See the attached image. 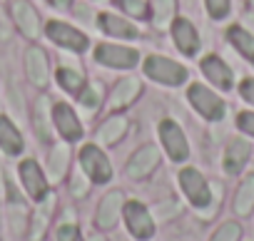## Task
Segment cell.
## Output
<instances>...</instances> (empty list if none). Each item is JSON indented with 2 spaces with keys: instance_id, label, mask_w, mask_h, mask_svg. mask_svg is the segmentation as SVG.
Here are the masks:
<instances>
[{
  "instance_id": "17",
  "label": "cell",
  "mask_w": 254,
  "mask_h": 241,
  "mask_svg": "<svg viewBox=\"0 0 254 241\" xmlns=\"http://www.w3.org/2000/svg\"><path fill=\"white\" fill-rule=\"evenodd\" d=\"M25 67H28L30 80H33L38 87L48 85V57H45V52H43L40 48H30V50H28V55H25Z\"/></svg>"
},
{
  "instance_id": "35",
  "label": "cell",
  "mask_w": 254,
  "mask_h": 241,
  "mask_svg": "<svg viewBox=\"0 0 254 241\" xmlns=\"http://www.w3.org/2000/svg\"><path fill=\"white\" fill-rule=\"evenodd\" d=\"M239 92H242V97H244L249 104H254V80H252V77H247V80L239 85Z\"/></svg>"
},
{
  "instance_id": "34",
  "label": "cell",
  "mask_w": 254,
  "mask_h": 241,
  "mask_svg": "<svg viewBox=\"0 0 254 241\" xmlns=\"http://www.w3.org/2000/svg\"><path fill=\"white\" fill-rule=\"evenodd\" d=\"M80 102H82L85 107H95V104H97V92H95L92 87H82V90H80Z\"/></svg>"
},
{
  "instance_id": "31",
  "label": "cell",
  "mask_w": 254,
  "mask_h": 241,
  "mask_svg": "<svg viewBox=\"0 0 254 241\" xmlns=\"http://www.w3.org/2000/svg\"><path fill=\"white\" fill-rule=\"evenodd\" d=\"M45 102H48V99H40V104H38V122H35V130H38V135H40L43 140H48V135H50L48 122H45Z\"/></svg>"
},
{
  "instance_id": "18",
  "label": "cell",
  "mask_w": 254,
  "mask_h": 241,
  "mask_svg": "<svg viewBox=\"0 0 254 241\" xmlns=\"http://www.w3.org/2000/svg\"><path fill=\"white\" fill-rule=\"evenodd\" d=\"M97 25L107 33V35H115V38H137L140 30L135 25H130L127 20L117 18V15H110V13H102L97 18Z\"/></svg>"
},
{
  "instance_id": "15",
  "label": "cell",
  "mask_w": 254,
  "mask_h": 241,
  "mask_svg": "<svg viewBox=\"0 0 254 241\" xmlns=\"http://www.w3.org/2000/svg\"><path fill=\"white\" fill-rule=\"evenodd\" d=\"M13 18H15L18 28H20L28 38H38V33H40V18H38V13L33 10L30 3H25V0H18V3L13 5Z\"/></svg>"
},
{
  "instance_id": "1",
  "label": "cell",
  "mask_w": 254,
  "mask_h": 241,
  "mask_svg": "<svg viewBox=\"0 0 254 241\" xmlns=\"http://www.w3.org/2000/svg\"><path fill=\"white\" fill-rule=\"evenodd\" d=\"M180 187H182V192H185V196L190 199L192 206L207 209L212 204V189H209L207 179L197 169H192V167L182 169L180 172Z\"/></svg>"
},
{
  "instance_id": "12",
  "label": "cell",
  "mask_w": 254,
  "mask_h": 241,
  "mask_svg": "<svg viewBox=\"0 0 254 241\" xmlns=\"http://www.w3.org/2000/svg\"><path fill=\"white\" fill-rule=\"evenodd\" d=\"M249 154H252V145L244 142V140H232L227 145V152H224V172L227 174H239L247 162H249Z\"/></svg>"
},
{
  "instance_id": "21",
  "label": "cell",
  "mask_w": 254,
  "mask_h": 241,
  "mask_svg": "<svg viewBox=\"0 0 254 241\" xmlns=\"http://www.w3.org/2000/svg\"><path fill=\"white\" fill-rule=\"evenodd\" d=\"M227 38H229V43L234 45V50L239 55H244L249 62H254V35H249L244 28L234 25V28L227 30Z\"/></svg>"
},
{
  "instance_id": "29",
  "label": "cell",
  "mask_w": 254,
  "mask_h": 241,
  "mask_svg": "<svg viewBox=\"0 0 254 241\" xmlns=\"http://www.w3.org/2000/svg\"><path fill=\"white\" fill-rule=\"evenodd\" d=\"M207 10L214 20H219L229 13V0H207Z\"/></svg>"
},
{
  "instance_id": "24",
  "label": "cell",
  "mask_w": 254,
  "mask_h": 241,
  "mask_svg": "<svg viewBox=\"0 0 254 241\" xmlns=\"http://www.w3.org/2000/svg\"><path fill=\"white\" fill-rule=\"evenodd\" d=\"M67 157H70V152H67L65 145L53 147V152H50V177H53V179H60V177L65 174V169H67Z\"/></svg>"
},
{
  "instance_id": "28",
  "label": "cell",
  "mask_w": 254,
  "mask_h": 241,
  "mask_svg": "<svg viewBox=\"0 0 254 241\" xmlns=\"http://www.w3.org/2000/svg\"><path fill=\"white\" fill-rule=\"evenodd\" d=\"M115 5L127 10L132 18H145L147 15V3H145V0H115Z\"/></svg>"
},
{
  "instance_id": "23",
  "label": "cell",
  "mask_w": 254,
  "mask_h": 241,
  "mask_svg": "<svg viewBox=\"0 0 254 241\" xmlns=\"http://www.w3.org/2000/svg\"><path fill=\"white\" fill-rule=\"evenodd\" d=\"M127 130V119L125 117H110L107 122L97 130V142L102 145H115Z\"/></svg>"
},
{
  "instance_id": "13",
  "label": "cell",
  "mask_w": 254,
  "mask_h": 241,
  "mask_svg": "<svg viewBox=\"0 0 254 241\" xmlns=\"http://www.w3.org/2000/svg\"><path fill=\"white\" fill-rule=\"evenodd\" d=\"M172 38H175L180 52H185V55H194V52L199 50V35H197L194 25H192L190 20H185V18L175 20V25H172Z\"/></svg>"
},
{
  "instance_id": "14",
  "label": "cell",
  "mask_w": 254,
  "mask_h": 241,
  "mask_svg": "<svg viewBox=\"0 0 254 241\" xmlns=\"http://www.w3.org/2000/svg\"><path fill=\"white\" fill-rule=\"evenodd\" d=\"M202 72L209 82H214L219 90H232V70L227 67V62H222L219 57L209 55L202 60Z\"/></svg>"
},
{
  "instance_id": "2",
  "label": "cell",
  "mask_w": 254,
  "mask_h": 241,
  "mask_svg": "<svg viewBox=\"0 0 254 241\" xmlns=\"http://www.w3.org/2000/svg\"><path fill=\"white\" fill-rule=\"evenodd\" d=\"M145 72H147V77H152V80H157V82H162V85H170V87L182 85V82L187 80V70H185L180 62H172V60L157 57V55L147 57Z\"/></svg>"
},
{
  "instance_id": "39",
  "label": "cell",
  "mask_w": 254,
  "mask_h": 241,
  "mask_svg": "<svg viewBox=\"0 0 254 241\" xmlns=\"http://www.w3.org/2000/svg\"><path fill=\"white\" fill-rule=\"evenodd\" d=\"M252 3H254V0H252Z\"/></svg>"
},
{
  "instance_id": "3",
  "label": "cell",
  "mask_w": 254,
  "mask_h": 241,
  "mask_svg": "<svg viewBox=\"0 0 254 241\" xmlns=\"http://www.w3.org/2000/svg\"><path fill=\"white\" fill-rule=\"evenodd\" d=\"M80 164H82L85 174H87L92 182H97V184H105V182H110V177H112V167H110L107 157H105V154L100 152V147H95V145H87V147L80 152Z\"/></svg>"
},
{
  "instance_id": "5",
  "label": "cell",
  "mask_w": 254,
  "mask_h": 241,
  "mask_svg": "<svg viewBox=\"0 0 254 241\" xmlns=\"http://www.w3.org/2000/svg\"><path fill=\"white\" fill-rule=\"evenodd\" d=\"M125 224L132 231V236H137V239H150L155 234V221L140 201H127L125 204Z\"/></svg>"
},
{
  "instance_id": "25",
  "label": "cell",
  "mask_w": 254,
  "mask_h": 241,
  "mask_svg": "<svg viewBox=\"0 0 254 241\" xmlns=\"http://www.w3.org/2000/svg\"><path fill=\"white\" fill-rule=\"evenodd\" d=\"M177 10V3L175 0H155V25L157 28H167L172 15Z\"/></svg>"
},
{
  "instance_id": "26",
  "label": "cell",
  "mask_w": 254,
  "mask_h": 241,
  "mask_svg": "<svg viewBox=\"0 0 254 241\" xmlns=\"http://www.w3.org/2000/svg\"><path fill=\"white\" fill-rule=\"evenodd\" d=\"M58 82H60L67 92H80V90L85 87L82 75L75 72V70H70V67H60V70H58Z\"/></svg>"
},
{
  "instance_id": "16",
  "label": "cell",
  "mask_w": 254,
  "mask_h": 241,
  "mask_svg": "<svg viewBox=\"0 0 254 241\" xmlns=\"http://www.w3.org/2000/svg\"><path fill=\"white\" fill-rule=\"evenodd\" d=\"M122 192H110L105 199H102V204H100V209H97V219H95V224L100 226V229H112L115 226V221H117V216H120V206H122Z\"/></svg>"
},
{
  "instance_id": "10",
  "label": "cell",
  "mask_w": 254,
  "mask_h": 241,
  "mask_svg": "<svg viewBox=\"0 0 254 241\" xmlns=\"http://www.w3.org/2000/svg\"><path fill=\"white\" fill-rule=\"evenodd\" d=\"M20 179H23V187L28 189V194L35 201H45V196H48V182H45L40 167L35 164V159H25L20 164Z\"/></svg>"
},
{
  "instance_id": "6",
  "label": "cell",
  "mask_w": 254,
  "mask_h": 241,
  "mask_svg": "<svg viewBox=\"0 0 254 241\" xmlns=\"http://www.w3.org/2000/svg\"><path fill=\"white\" fill-rule=\"evenodd\" d=\"M45 33H48V38H50L53 43H58V45L72 50V52L87 50V35L80 33V30H75V28H70V25H65V23L50 20L48 28H45Z\"/></svg>"
},
{
  "instance_id": "4",
  "label": "cell",
  "mask_w": 254,
  "mask_h": 241,
  "mask_svg": "<svg viewBox=\"0 0 254 241\" xmlns=\"http://www.w3.org/2000/svg\"><path fill=\"white\" fill-rule=\"evenodd\" d=\"M187 95H190V102L194 104V109H197L202 117L212 119V122H217V119L224 117V102H222L214 92H209L207 87H202V85H192Z\"/></svg>"
},
{
  "instance_id": "22",
  "label": "cell",
  "mask_w": 254,
  "mask_h": 241,
  "mask_svg": "<svg viewBox=\"0 0 254 241\" xmlns=\"http://www.w3.org/2000/svg\"><path fill=\"white\" fill-rule=\"evenodd\" d=\"M137 92H140V80L127 77V80H122V82L112 90L110 102H112L115 107H125V104H130V102L137 97Z\"/></svg>"
},
{
  "instance_id": "19",
  "label": "cell",
  "mask_w": 254,
  "mask_h": 241,
  "mask_svg": "<svg viewBox=\"0 0 254 241\" xmlns=\"http://www.w3.org/2000/svg\"><path fill=\"white\" fill-rule=\"evenodd\" d=\"M0 147H3L8 154H20L23 147H25L18 127L10 122L8 117H0Z\"/></svg>"
},
{
  "instance_id": "37",
  "label": "cell",
  "mask_w": 254,
  "mask_h": 241,
  "mask_svg": "<svg viewBox=\"0 0 254 241\" xmlns=\"http://www.w3.org/2000/svg\"><path fill=\"white\" fill-rule=\"evenodd\" d=\"M48 3H50V5H55V8H67V5L72 3V0H48Z\"/></svg>"
},
{
  "instance_id": "27",
  "label": "cell",
  "mask_w": 254,
  "mask_h": 241,
  "mask_svg": "<svg viewBox=\"0 0 254 241\" xmlns=\"http://www.w3.org/2000/svg\"><path fill=\"white\" fill-rule=\"evenodd\" d=\"M239 239H242V226L237 221H227L212 234L209 241H239Z\"/></svg>"
},
{
  "instance_id": "9",
  "label": "cell",
  "mask_w": 254,
  "mask_h": 241,
  "mask_svg": "<svg viewBox=\"0 0 254 241\" xmlns=\"http://www.w3.org/2000/svg\"><path fill=\"white\" fill-rule=\"evenodd\" d=\"M160 164V149L147 145L142 149H137L132 154V159L127 162V177H132V179H145L155 167Z\"/></svg>"
},
{
  "instance_id": "7",
  "label": "cell",
  "mask_w": 254,
  "mask_h": 241,
  "mask_svg": "<svg viewBox=\"0 0 254 241\" xmlns=\"http://www.w3.org/2000/svg\"><path fill=\"white\" fill-rule=\"evenodd\" d=\"M160 137H162V145H165L167 154H170L175 162H185V159L190 157L187 140H185L182 130L172 122V119H165V122H160Z\"/></svg>"
},
{
  "instance_id": "30",
  "label": "cell",
  "mask_w": 254,
  "mask_h": 241,
  "mask_svg": "<svg viewBox=\"0 0 254 241\" xmlns=\"http://www.w3.org/2000/svg\"><path fill=\"white\" fill-rule=\"evenodd\" d=\"M58 241H82L80 236V229L75 224H63L58 229Z\"/></svg>"
},
{
  "instance_id": "36",
  "label": "cell",
  "mask_w": 254,
  "mask_h": 241,
  "mask_svg": "<svg viewBox=\"0 0 254 241\" xmlns=\"http://www.w3.org/2000/svg\"><path fill=\"white\" fill-rule=\"evenodd\" d=\"M72 194H75V196H85V194H87V182H85L80 174H77L75 182H72Z\"/></svg>"
},
{
  "instance_id": "32",
  "label": "cell",
  "mask_w": 254,
  "mask_h": 241,
  "mask_svg": "<svg viewBox=\"0 0 254 241\" xmlns=\"http://www.w3.org/2000/svg\"><path fill=\"white\" fill-rule=\"evenodd\" d=\"M237 127L242 132H247L249 137H254V112H242L237 117Z\"/></svg>"
},
{
  "instance_id": "11",
  "label": "cell",
  "mask_w": 254,
  "mask_h": 241,
  "mask_svg": "<svg viewBox=\"0 0 254 241\" xmlns=\"http://www.w3.org/2000/svg\"><path fill=\"white\" fill-rule=\"evenodd\" d=\"M53 119H55L58 132H60L67 142H75V140L82 137V127H80V122H77V117H75V112H72L65 102L55 104V109H53Z\"/></svg>"
},
{
  "instance_id": "8",
  "label": "cell",
  "mask_w": 254,
  "mask_h": 241,
  "mask_svg": "<svg viewBox=\"0 0 254 241\" xmlns=\"http://www.w3.org/2000/svg\"><path fill=\"white\" fill-rule=\"evenodd\" d=\"M95 60L107 67H135L140 52L132 48H117V45H100L95 50Z\"/></svg>"
},
{
  "instance_id": "38",
  "label": "cell",
  "mask_w": 254,
  "mask_h": 241,
  "mask_svg": "<svg viewBox=\"0 0 254 241\" xmlns=\"http://www.w3.org/2000/svg\"><path fill=\"white\" fill-rule=\"evenodd\" d=\"M92 241H105V239H100V236H95V239H92Z\"/></svg>"
},
{
  "instance_id": "20",
  "label": "cell",
  "mask_w": 254,
  "mask_h": 241,
  "mask_svg": "<svg viewBox=\"0 0 254 241\" xmlns=\"http://www.w3.org/2000/svg\"><path fill=\"white\" fill-rule=\"evenodd\" d=\"M234 211L239 216H247V214L254 211V174H249L239 184V189L234 194Z\"/></svg>"
},
{
  "instance_id": "33",
  "label": "cell",
  "mask_w": 254,
  "mask_h": 241,
  "mask_svg": "<svg viewBox=\"0 0 254 241\" xmlns=\"http://www.w3.org/2000/svg\"><path fill=\"white\" fill-rule=\"evenodd\" d=\"M45 224H48V214H45V211H43V214L38 211V214H35V219H33V229H30V239H33V241H38V239L43 236Z\"/></svg>"
}]
</instances>
